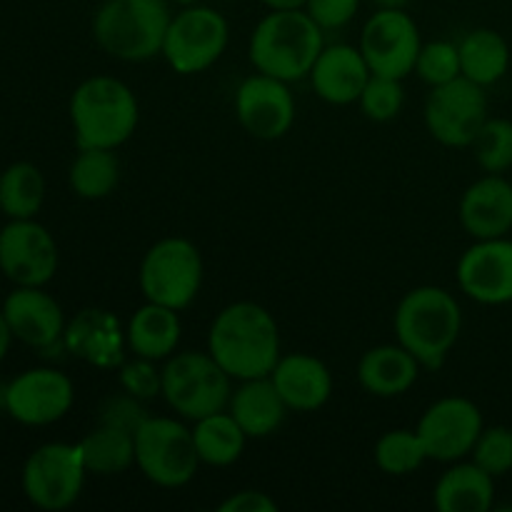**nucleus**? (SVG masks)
Wrapping results in <instances>:
<instances>
[{"label":"nucleus","instance_id":"obj_28","mask_svg":"<svg viewBox=\"0 0 512 512\" xmlns=\"http://www.w3.org/2000/svg\"><path fill=\"white\" fill-rule=\"evenodd\" d=\"M245 438L248 435L240 428L238 420L230 413H223V410L195 420L193 440L195 448H198L200 463L215 465V468L233 465L243 455Z\"/></svg>","mask_w":512,"mask_h":512},{"label":"nucleus","instance_id":"obj_30","mask_svg":"<svg viewBox=\"0 0 512 512\" xmlns=\"http://www.w3.org/2000/svg\"><path fill=\"white\" fill-rule=\"evenodd\" d=\"M45 198V180L40 170L30 163L8 168L0 178V208L15 220L33 218Z\"/></svg>","mask_w":512,"mask_h":512},{"label":"nucleus","instance_id":"obj_13","mask_svg":"<svg viewBox=\"0 0 512 512\" xmlns=\"http://www.w3.org/2000/svg\"><path fill=\"white\" fill-rule=\"evenodd\" d=\"M415 433L423 440L428 460L453 463L473 453L483 433V415L470 400L443 398L425 410Z\"/></svg>","mask_w":512,"mask_h":512},{"label":"nucleus","instance_id":"obj_12","mask_svg":"<svg viewBox=\"0 0 512 512\" xmlns=\"http://www.w3.org/2000/svg\"><path fill=\"white\" fill-rule=\"evenodd\" d=\"M420 48L418 25L403 8H380L360 35V53L370 73L385 78L403 80L413 73Z\"/></svg>","mask_w":512,"mask_h":512},{"label":"nucleus","instance_id":"obj_37","mask_svg":"<svg viewBox=\"0 0 512 512\" xmlns=\"http://www.w3.org/2000/svg\"><path fill=\"white\" fill-rule=\"evenodd\" d=\"M360 0H308V15L320 28H340L358 13Z\"/></svg>","mask_w":512,"mask_h":512},{"label":"nucleus","instance_id":"obj_1","mask_svg":"<svg viewBox=\"0 0 512 512\" xmlns=\"http://www.w3.org/2000/svg\"><path fill=\"white\" fill-rule=\"evenodd\" d=\"M208 353L230 378H268L280 360L278 323L255 303L228 305L210 328Z\"/></svg>","mask_w":512,"mask_h":512},{"label":"nucleus","instance_id":"obj_42","mask_svg":"<svg viewBox=\"0 0 512 512\" xmlns=\"http://www.w3.org/2000/svg\"><path fill=\"white\" fill-rule=\"evenodd\" d=\"M373 3H378L380 8H403L408 0H373Z\"/></svg>","mask_w":512,"mask_h":512},{"label":"nucleus","instance_id":"obj_20","mask_svg":"<svg viewBox=\"0 0 512 512\" xmlns=\"http://www.w3.org/2000/svg\"><path fill=\"white\" fill-rule=\"evenodd\" d=\"M270 380L278 388L285 405L290 410H298V413L318 410L320 405L328 403L330 393H333L330 370L325 368L323 360L305 353L280 358L273 373H270Z\"/></svg>","mask_w":512,"mask_h":512},{"label":"nucleus","instance_id":"obj_34","mask_svg":"<svg viewBox=\"0 0 512 512\" xmlns=\"http://www.w3.org/2000/svg\"><path fill=\"white\" fill-rule=\"evenodd\" d=\"M470 455H473V463L493 478L508 475L512 470V430L500 428V425L483 430Z\"/></svg>","mask_w":512,"mask_h":512},{"label":"nucleus","instance_id":"obj_31","mask_svg":"<svg viewBox=\"0 0 512 512\" xmlns=\"http://www.w3.org/2000/svg\"><path fill=\"white\" fill-rule=\"evenodd\" d=\"M428 460L423 440L413 430H390L375 445V463L388 475H408Z\"/></svg>","mask_w":512,"mask_h":512},{"label":"nucleus","instance_id":"obj_2","mask_svg":"<svg viewBox=\"0 0 512 512\" xmlns=\"http://www.w3.org/2000/svg\"><path fill=\"white\" fill-rule=\"evenodd\" d=\"M463 313L448 290L423 285L400 300L395 310V335L425 368H440L458 343Z\"/></svg>","mask_w":512,"mask_h":512},{"label":"nucleus","instance_id":"obj_5","mask_svg":"<svg viewBox=\"0 0 512 512\" xmlns=\"http://www.w3.org/2000/svg\"><path fill=\"white\" fill-rule=\"evenodd\" d=\"M170 18L165 0H108L95 13L93 35L108 55L138 63L163 50Z\"/></svg>","mask_w":512,"mask_h":512},{"label":"nucleus","instance_id":"obj_38","mask_svg":"<svg viewBox=\"0 0 512 512\" xmlns=\"http://www.w3.org/2000/svg\"><path fill=\"white\" fill-rule=\"evenodd\" d=\"M145 418H148L145 410L130 398H110L103 408L105 425H118V428L130 430V433H135Z\"/></svg>","mask_w":512,"mask_h":512},{"label":"nucleus","instance_id":"obj_43","mask_svg":"<svg viewBox=\"0 0 512 512\" xmlns=\"http://www.w3.org/2000/svg\"><path fill=\"white\" fill-rule=\"evenodd\" d=\"M175 3H183V5H193L195 0H175Z\"/></svg>","mask_w":512,"mask_h":512},{"label":"nucleus","instance_id":"obj_22","mask_svg":"<svg viewBox=\"0 0 512 512\" xmlns=\"http://www.w3.org/2000/svg\"><path fill=\"white\" fill-rule=\"evenodd\" d=\"M418 360L403 345H380L368 350L358 365V380L378 398H398L418 380Z\"/></svg>","mask_w":512,"mask_h":512},{"label":"nucleus","instance_id":"obj_36","mask_svg":"<svg viewBox=\"0 0 512 512\" xmlns=\"http://www.w3.org/2000/svg\"><path fill=\"white\" fill-rule=\"evenodd\" d=\"M123 388L128 390L133 398H153V395L163 393V373H155L153 360L140 358L138 363H130L123 368Z\"/></svg>","mask_w":512,"mask_h":512},{"label":"nucleus","instance_id":"obj_35","mask_svg":"<svg viewBox=\"0 0 512 512\" xmlns=\"http://www.w3.org/2000/svg\"><path fill=\"white\" fill-rule=\"evenodd\" d=\"M415 70H418L420 78L425 83L435 85H443L450 83V80L460 78V53H458V45L453 43H428L420 48L418 55V63H415Z\"/></svg>","mask_w":512,"mask_h":512},{"label":"nucleus","instance_id":"obj_8","mask_svg":"<svg viewBox=\"0 0 512 512\" xmlns=\"http://www.w3.org/2000/svg\"><path fill=\"white\" fill-rule=\"evenodd\" d=\"M200 283H203V260L190 240H160L140 263V290L148 303L183 310L195 300Z\"/></svg>","mask_w":512,"mask_h":512},{"label":"nucleus","instance_id":"obj_23","mask_svg":"<svg viewBox=\"0 0 512 512\" xmlns=\"http://www.w3.org/2000/svg\"><path fill=\"white\" fill-rule=\"evenodd\" d=\"M285 400L268 378L243 380L238 390L230 395V415L238 420L248 438H265L275 433L285 418Z\"/></svg>","mask_w":512,"mask_h":512},{"label":"nucleus","instance_id":"obj_40","mask_svg":"<svg viewBox=\"0 0 512 512\" xmlns=\"http://www.w3.org/2000/svg\"><path fill=\"white\" fill-rule=\"evenodd\" d=\"M10 328H8V320H5V315L0 313V360H3V355L8 353V345H10Z\"/></svg>","mask_w":512,"mask_h":512},{"label":"nucleus","instance_id":"obj_18","mask_svg":"<svg viewBox=\"0 0 512 512\" xmlns=\"http://www.w3.org/2000/svg\"><path fill=\"white\" fill-rule=\"evenodd\" d=\"M460 223L473 238H503L512 228V185L490 173L465 190L460 200Z\"/></svg>","mask_w":512,"mask_h":512},{"label":"nucleus","instance_id":"obj_11","mask_svg":"<svg viewBox=\"0 0 512 512\" xmlns=\"http://www.w3.org/2000/svg\"><path fill=\"white\" fill-rule=\"evenodd\" d=\"M78 445L50 443L35 450L23 470V490L43 510H65L78 500L85 480Z\"/></svg>","mask_w":512,"mask_h":512},{"label":"nucleus","instance_id":"obj_19","mask_svg":"<svg viewBox=\"0 0 512 512\" xmlns=\"http://www.w3.org/2000/svg\"><path fill=\"white\" fill-rule=\"evenodd\" d=\"M370 68L363 53L350 45H330L315 60L310 78L313 88L325 103L348 105L360 100L365 83L370 80Z\"/></svg>","mask_w":512,"mask_h":512},{"label":"nucleus","instance_id":"obj_27","mask_svg":"<svg viewBox=\"0 0 512 512\" xmlns=\"http://www.w3.org/2000/svg\"><path fill=\"white\" fill-rule=\"evenodd\" d=\"M88 473L118 475L135 463V435L118 425H100L78 445Z\"/></svg>","mask_w":512,"mask_h":512},{"label":"nucleus","instance_id":"obj_29","mask_svg":"<svg viewBox=\"0 0 512 512\" xmlns=\"http://www.w3.org/2000/svg\"><path fill=\"white\" fill-rule=\"evenodd\" d=\"M120 180V163L108 148H80L70 168V185L80 198L98 200L115 190Z\"/></svg>","mask_w":512,"mask_h":512},{"label":"nucleus","instance_id":"obj_33","mask_svg":"<svg viewBox=\"0 0 512 512\" xmlns=\"http://www.w3.org/2000/svg\"><path fill=\"white\" fill-rule=\"evenodd\" d=\"M360 108L370 120H393L403 108V88L398 78H385V75H370L360 95Z\"/></svg>","mask_w":512,"mask_h":512},{"label":"nucleus","instance_id":"obj_6","mask_svg":"<svg viewBox=\"0 0 512 512\" xmlns=\"http://www.w3.org/2000/svg\"><path fill=\"white\" fill-rule=\"evenodd\" d=\"M135 463L160 488H180L198 473L193 430L173 418H145L135 430Z\"/></svg>","mask_w":512,"mask_h":512},{"label":"nucleus","instance_id":"obj_14","mask_svg":"<svg viewBox=\"0 0 512 512\" xmlns=\"http://www.w3.org/2000/svg\"><path fill=\"white\" fill-rule=\"evenodd\" d=\"M0 268L13 283L40 288L58 268L55 240L43 225L15 220L0 233Z\"/></svg>","mask_w":512,"mask_h":512},{"label":"nucleus","instance_id":"obj_39","mask_svg":"<svg viewBox=\"0 0 512 512\" xmlns=\"http://www.w3.org/2000/svg\"><path fill=\"white\" fill-rule=\"evenodd\" d=\"M220 512H275L278 503L270 495L258 493V490H243V493L230 495L228 500L218 505Z\"/></svg>","mask_w":512,"mask_h":512},{"label":"nucleus","instance_id":"obj_25","mask_svg":"<svg viewBox=\"0 0 512 512\" xmlns=\"http://www.w3.org/2000/svg\"><path fill=\"white\" fill-rule=\"evenodd\" d=\"M180 340L178 310L148 303L130 318L128 343L138 358L163 360L175 353Z\"/></svg>","mask_w":512,"mask_h":512},{"label":"nucleus","instance_id":"obj_9","mask_svg":"<svg viewBox=\"0 0 512 512\" xmlns=\"http://www.w3.org/2000/svg\"><path fill=\"white\" fill-rule=\"evenodd\" d=\"M488 120V98L483 85L465 75L435 85L425 103V125L438 143L448 148H468Z\"/></svg>","mask_w":512,"mask_h":512},{"label":"nucleus","instance_id":"obj_32","mask_svg":"<svg viewBox=\"0 0 512 512\" xmlns=\"http://www.w3.org/2000/svg\"><path fill=\"white\" fill-rule=\"evenodd\" d=\"M475 160L483 170L498 175L512 168V123L510 120L495 118L485 120L478 138L473 143Z\"/></svg>","mask_w":512,"mask_h":512},{"label":"nucleus","instance_id":"obj_41","mask_svg":"<svg viewBox=\"0 0 512 512\" xmlns=\"http://www.w3.org/2000/svg\"><path fill=\"white\" fill-rule=\"evenodd\" d=\"M263 3L273 10H300V5H305L308 0H263Z\"/></svg>","mask_w":512,"mask_h":512},{"label":"nucleus","instance_id":"obj_10","mask_svg":"<svg viewBox=\"0 0 512 512\" xmlns=\"http://www.w3.org/2000/svg\"><path fill=\"white\" fill-rule=\"evenodd\" d=\"M228 45V23L213 8H185L170 18L163 50L170 68L183 75L203 73L223 55Z\"/></svg>","mask_w":512,"mask_h":512},{"label":"nucleus","instance_id":"obj_16","mask_svg":"<svg viewBox=\"0 0 512 512\" xmlns=\"http://www.w3.org/2000/svg\"><path fill=\"white\" fill-rule=\"evenodd\" d=\"M458 283L468 298L483 305L512 300V243L503 238L478 240L458 263Z\"/></svg>","mask_w":512,"mask_h":512},{"label":"nucleus","instance_id":"obj_21","mask_svg":"<svg viewBox=\"0 0 512 512\" xmlns=\"http://www.w3.org/2000/svg\"><path fill=\"white\" fill-rule=\"evenodd\" d=\"M3 315L8 320L10 333L18 335L23 343L45 348L53 345L63 333V310L38 288L23 285L20 290L8 295L3 305Z\"/></svg>","mask_w":512,"mask_h":512},{"label":"nucleus","instance_id":"obj_24","mask_svg":"<svg viewBox=\"0 0 512 512\" xmlns=\"http://www.w3.org/2000/svg\"><path fill=\"white\" fill-rule=\"evenodd\" d=\"M493 475L480 465L463 463L443 473L435 485V508L440 512H488L493 508Z\"/></svg>","mask_w":512,"mask_h":512},{"label":"nucleus","instance_id":"obj_7","mask_svg":"<svg viewBox=\"0 0 512 512\" xmlns=\"http://www.w3.org/2000/svg\"><path fill=\"white\" fill-rule=\"evenodd\" d=\"M163 395L175 413L200 420L230 403V375L210 353H180L163 368Z\"/></svg>","mask_w":512,"mask_h":512},{"label":"nucleus","instance_id":"obj_3","mask_svg":"<svg viewBox=\"0 0 512 512\" xmlns=\"http://www.w3.org/2000/svg\"><path fill=\"white\" fill-rule=\"evenodd\" d=\"M320 25L300 10H275L265 15L250 38V60L265 75L300 80L310 75L315 60L323 53Z\"/></svg>","mask_w":512,"mask_h":512},{"label":"nucleus","instance_id":"obj_4","mask_svg":"<svg viewBox=\"0 0 512 512\" xmlns=\"http://www.w3.org/2000/svg\"><path fill=\"white\" fill-rule=\"evenodd\" d=\"M70 118L80 148L115 150L138 125V100L118 78L98 75L73 93Z\"/></svg>","mask_w":512,"mask_h":512},{"label":"nucleus","instance_id":"obj_26","mask_svg":"<svg viewBox=\"0 0 512 512\" xmlns=\"http://www.w3.org/2000/svg\"><path fill=\"white\" fill-rule=\"evenodd\" d=\"M460 53V73L478 85H493L508 73L510 48L495 30L480 28L465 35L458 45Z\"/></svg>","mask_w":512,"mask_h":512},{"label":"nucleus","instance_id":"obj_17","mask_svg":"<svg viewBox=\"0 0 512 512\" xmlns=\"http://www.w3.org/2000/svg\"><path fill=\"white\" fill-rule=\"evenodd\" d=\"M73 405V383L58 370H30L15 378L5 393V408L25 425H48Z\"/></svg>","mask_w":512,"mask_h":512},{"label":"nucleus","instance_id":"obj_15","mask_svg":"<svg viewBox=\"0 0 512 512\" xmlns=\"http://www.w3.org/2000/svg\"><path fill=\"white\" fill-rule=\"evenodd\" d=\"M235 113L250 135L260 140H278L293 125L295 100L285 80L260 73L243 80L235 95Z\"/></svg>","mask_w":512,"mask_h":512}]
</instances>
